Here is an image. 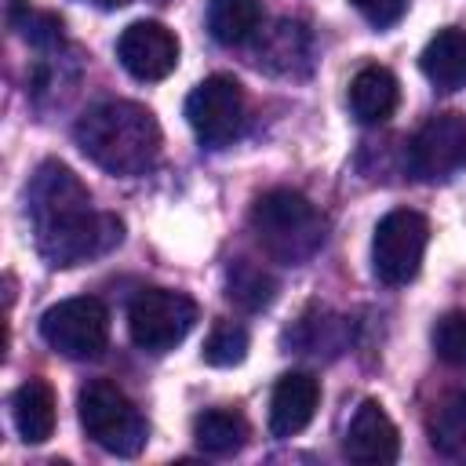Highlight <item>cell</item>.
<instances>
[{
  "instance_id": "cell-1",
  "label": "cell",
  "mask_w": 466,
  "mask_h": 466,
  "mask_svg": "<svg viewBox=\"0 0 466 466\" xmlns=\"http://www.w3.org/2000/svg\"><path fill=\"white\" fill-rule=\"evenodd\" d=\"M29 222L36 233V251L51 266H76L113 251L124 240V222L116 215L95 211L87 186L58 160H44L25 189Z\"/></svg>"
},
{
  "instance_id": "cell-2",
  "label": "cell",
  "mask_w": 466,
  "mask_h": 466,
  "mask_svg": "<svg viewBox=\"0 0 466 466\" xmlns=\"http://www.w3.org/2000/svg\"><path fill=\"white\" fill-rule=\"evenodd\" d=\"M73 138L80 153L98 164L109 175H146L160 157V124L157 116L127 98H109L91 106L76 127Z\"/></svg>"
},
{
  "instance_id": "cell-3",
  "label": "cell",
  "mask_w": 466,
  "mask_h": 466,
  "mask_svg": "<svg viewBox=\"0 0 466 466\" xmlns=\"http://www.w3.org/2000/svg\"><path fill=\"white\" fill-rule=\"evenodd\" d=\"M251 229L266 255L277 262L299 266L313 258L324 244V218L320 211L295 189H269L251 204Z\"/></svg>"
},
{
  "instance_id": "cell-4",
  "label": "cell",
  "mask_w": 466,
  "mask_h": 466,
  "mask_svg": "<svg viewBox=\"0 0 466 466\" xmlns=\"http://www.w3.org/2000/svg\"><path fill=\"white\" fill-rule=\"evenodd\" d=\"M76 415H80L84 433H87L102 451H109V455L131 459V455H138V451L146 448V441H149V426H146L142 411L135 408V400H131L120 386H113V382H106V379H95V382H87V386L80 390V397H76Z\"/></svg>"
},
{
  "instance_id": "cell-5",
  "label": "cell",
  "mask_w": 466,
  "mask_h": 466,
  "mask_svg": "<svg viewBox=\"0 0 466 466\" xmlns=\"http://www.w3.org/2000/svg\"><path fill=\"white\" fill-rule=\"evenodd\" d=\"M430 244L426 215L411 208H393L379 218L371 237V269L386 288H404L419 277L422 255Z\"/></svg>"
},
{
  "instance_id": "cell-6",
  "label": "cell",
  "mask_w": 466,
  "mask_h": 466,
  "mask_svg": "<svg viewBox=\"0 0 466 466\" xmlns=\"http://www.w3.org/2000/svg\"><path fill=\"white\" fill-rule=\"evenodd\" d=\"M44 342L69 360H95L109 342V309L95 295H73L44 309Z\"/></svg>"
},
{
  "instance_id": "cell-7",
  "label": "cell",
  "mask_w": 466,
  "mask_h": 466,
  "mask_svg": "<svg viewBox=\"0 0 466 466\" xmlns=\"http://www.w3.org/2000/svg\"><path fill=\"white\" fill-rule=\"evenodd\" d=\"M197 324V302L171 288H146L127 306V335L146 353L175 350Z\"/></svg>"
},
{
  "instance_id": "cell-8",
  "label": "cell",
  "mask_w": 466,
  "mask_h": 466,
  "mask_svg": "<svg viewBox=\"0 0 466 466\" xmlns=\"http://www.w3.org/2000/svg\"><path fill=\"white\" fill-rule=\"evenodd\" d=\"M186 120L204 146H229L244 124V87L226 73L204 76L186 98Z\"/></svg>"
},
{
  "instance_id": "cell-9",
  "label": "cell",
  "mask_w": 466,
  "mask_h": 466,
  "mask_svg": "<svg viewBox=\"0 0 466 466\" xmlns=\"http://www.w3.org/2000/svg\"><path fill=\"white\" fill-rule=\"evenodd\" d=\"M466 160V116L462 113H433L408 142L404 164L419 182H441L455 175Z\"/></svg>"
},
{
  "instance_id": "cell-10",
  "label": "cell",
  "mask_w": 466,
  "mask_h": 466,
  "mask_svg": "<svg viewBox=\"0 0 466 466\" xmlns=\"http://www.w3.org/2000/svg\"><path fill=\"white\" fill-rule=\"evenodd\" d=\"M116 58L135 80H164L178 66V36L153 18L131 22L116 40Z\"/></svg>"
},
{
  "instance_id": "cell-11",
  "label": "cell",
  "mask_w": 466,
  "mask_h": 466,
  "mask_svg": "<svg viewBox=\"0 0 466 466\" xmlns=\"http://www.w3.org/2000/svg\"><path fill=\"white\" fill-rule=\"evenodd\" d=\"M342 448L360 466H386V462H397L400 455V433L379 400H360L350 419Z\"/></svg>"
},
{
  "instance_id": "cell-12",
  "label": "cell",
  "mask_w": 466,
  "mask_h": 466,
  "mask_svg": "<svg viewBox=\"0 0 466 466\" xmlns=\"http://www.w3.org/2000/svg\"><path fill=\"white\" fill-rule=\"evenodd\" d=\"M320 404V382L309 371H288L277 379L269 397V433L273 437H295L302 433Z\"/></svg>"
},
{
  "instance_id": "cell-13",
  "label": "cell",
  "mask_w": 466,
  "mask_h": 466,
  "mask_svg": "<svg viewBox=\"0 0 466 466\" xmlns=\"http://www.w3.org/2000/svg\"><path fill=\"white\" fill-rule=\"evenodd\" d=\"M397 102H400V84L386 66H364V69L353 73V80H350V113L360 124H368V127L386 124L393 116Z\"/></svg>"
},
{
  "instance_id": "cell-14",
  "label": "cell",
  "mask_w": 466,
  "mask_h": 466,
  "mask_svg": "<svg viewBox=\"0 0 466 466\" xmlns=\"http://www.w3.org/2000/svg\"><path fill=\"white\" fill-rule=\"evenodd\" d=\"M419 66L426 80L441 91H459L466 87V29L448 25L430 36V44L419 55Z\"/></svg>"
},
{
  "instance_id": "cell-15",
  "label": "cell",
  "mask_w": 466,
  "mask_h": 466,
  "mask_svg": "<svg viewBox=\"0 0 466 466\" xmlns=\"http://www.w3.org/2000/svg\"><path fill=\"white\" fill-rule=\"evenodd\" d=\"M255 58H258V66H266L269 73H280V76L306 73L309 69V33L299 22H277L273 29L262 33Z\"/></svg>"
},
{
  "instance_id": "cell-16",
  "label": "cell",
  "mask_w": 466,
  "mask_h": 466,
  "mask_svg": "<svg viewBox=\"0 0 466 466\" xmlns=\"http://www.w3.org/2000/svg\"><path fill=\"white\" fill-rule=\"evenodd\" d=\"M11 419L25 444H44L55 433V393L44 379H29L11 393Z\"/></svg>"
},
{
  "instance_id": "cell-17",
  "label": "cell",
  "mask_w": 466,
  "mask_h": 466,
  "mask_svg": "<svg viewBox=\"0 0 466 466\" xmlns=\"http://www.w3.org/2000/svg\"><path fill=\"white\" fill-rule=\"evenodd\" d=\"M262 25V0H208V33L226 44H248Z\"/></svg>"
},
{
  "instance_id": "cell-18",
  "label": "cell",
  "mask_w": 466,
  "mask_h": 466,
  "mask_svg": "<svg viewBox=\"0 0 466 466\" xmlns=\"http://www.w3.org/2000/svg\"><path fill=\"white\" fill-rule=\"evenodd\" d=\"M193 441L208 455H233L248 441V419L233 408H211L193 419Z\"/></svg>"
},
{
  "instance_id": "cell-19",
  "label": "cell",
  "mask_w": 466,
  "mask_h": 466,
  "mask_svg": "<svg viewBox=\"0 0 466 466\" xmlns=\"http://www.w3.org/2000/svg\"><path fill=\"white\" fill-rule=\"evenodd\" d=\"M226 295L229 302H237L240 309L255 313V309H266L277 295V280L258 266V262H248V258H237L229 269H226Z\"/></svg>"
},
{
  "instance_id": "cell-20",
  "label": "cell",
  "mask_w": 466,
  "mask_h": 466,
  "mask_svg": "<svg viewBox=\"0 0 466 466\" xmlns=\"http://www.w3.org/2000/svg\"><path fill=\"white\" fill-rule=\"evenodd\" d=\"M200 357L211 368H233V364H240L248 357V331H244V324H237V320H215L211 331H208V339H204V346H200Z\"/></svg>"
},
{
  "instance_id": "cell-21",
  "label": "cell",
  "mask_w": 466,
  "mask_h": 466,
  "mask_svg": "<svg viewBox=\"0 0 466 466\" xmlns=\"http://www.w3.org/2000/svg\"><path fill=\"white\" fill-rule=\"evenodd\" d=\"M430 441L441 451H455L466 444V390L441 400V408L430 419Z\"/></svg>"
},
{
  "instance_id": "cell-22",
  "label": "cell",
  "mask_w": 466,
  "mask_h": 466,
  "mask_svg": "<svg viewBox=\"0 0 466 466\" xmlns=\"http://www.w3.org/2000/svg\"><path fill=\"white\" fill-rule=\"evenodd\" d=\"M433 350L444 364L466 368V313H444L433 324Z\"/></svg>"
},
{
  "instance_id": "cell-23",
  "label": "cell",
  "mask_w": 466,
  "mask_h": 466,
  "mask_svg": "<svg viewBox=\"0 0 466 466\" xmlns=\"http://www.w3.org/2000/svg\"><path fill=\"white\" fill-rule=\"evenodd\" d=\"M22 36L33 44V47H55V44H62V18H55V15H25V22H22Z\"/></svg>"
},
{
  "instance_id": "cell-24",
  "label": "cell",
  "mask_w": 466,
  "mask_h": 466,
  "mask_svg": "<svg viewBox=\"0 0 466 466\" xmlns=\"http://www.w3.org/2000/svg\"><path fill=\"white\" fill-rule=\"evenodd\" d=\"M375 29H390V25H397L400 18H404V11H408V0H350Z\"/></svg>"
},
{
  "instance_id": "cell-25",
  "label": "cell",
  "mask_w": 466,
  "mask_h": 466,
  "mask_svg": "<svg viewBox=\"0 0 466 466\" xmlns=\"http://www.w3.org/2000/svg\"><path fill=\"white\" fill-rule=\"evenodd\" d=\"M84 4H95V7H102V11H116V7H124L127 0H84Z\"/></svg>"
}]
</instances>
